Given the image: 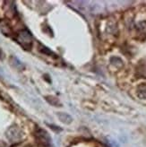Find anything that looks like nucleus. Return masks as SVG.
Masks as SVG:
<instances>
[{
    "mask_svg": "<svg viewBox=\"0 0 146 147\" xmlns=\"http://www.w3.org/2000/svg\"><path fill=\"white\" fill-rule=\"evenodd\" d=\"M57 116L58 119H59V120L65 124H69L73 120L72 117L70 115H68L67 113H65V112H58L57 114Z\"/></svg>",
    "mask_w": 146,
    "mask_h": 147,
    "instance_id": "nucleus-4",
    "label": "nucleus"
},
{
    "mask_svg": "<svg viewBox=\"0 0 146 147\" xmlns=\"http://www.w3.org/2000/svg\"><path fill=\"white\" fill-rule=\"evenodd\" d=\"M17 40L25 49H30L32 46V36L27 30H23L18 33Z\"/></svg>",
    "mask_w": 146,
    "mask_h": 147,
    "instance_id": "nucleus-1",
    "label": "nucleus"
},
{
    "mask_svg": "<svg viewBox=\"0 0 146 147\" xmlns=\"http://www.w3.org/2000/svg\"><path fill=\"white\" fill-rule=\"evenodd\" d=\"M35 137L37 142L41 144L42 146L45 147H49L51 145V137L49 136V134L48 133L47 131H45L44 129L41 128H38L35 132Z\"/></svg>",
    "mask_w": 146,
    "mask_h": 147,
    "instance_id": "nucleus-2",
    "label": "nucleus"
},
{
    "mask_svg": "<svg viewBox=\"0 0 146 147\" xmlns=\"http://www.w3.org/2000/svg\"><path fill=\"white\" fill-rule=\"evenodd\" d=\"M6 137L12 142H17L21 140V138L23 137V132L21 131V129L18 127L13 126L7 129Z\"/></svg>",
    "mask_w": 146,
    "mask_h": 147,
    "instance_id": "nucleus-3",
    "label": "nucleus"
},
{
    "mask_svg": "<svg viewBox=\"0 0 146 147\" xmlns=\"http://www.w3.org/2000/svg\"><path fill=\"white\" fill-rule=\"evenodd\" d=\"M0 147H5V144L1 141H0Z\"/></svg>",
    "mask_w": 146,
    "mask_h": 147,
    "instance_id": "nucleus-5",
    "label": "nucleus"
}]
</instances>
